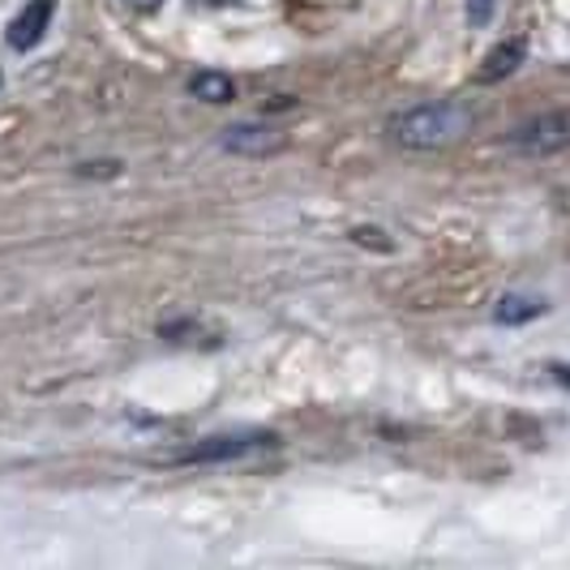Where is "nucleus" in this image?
<instances>
[{
	"instance_id": "1",
	"label": "nucleus",
	"mask_w": 570,
	"mask_h": 570,
	"mask_svg": "<svg viewBox=\"0 0 570 570\" xmlns=\"http://www.w3.org/2000/svg\"><path fill=\"white\" fill-rule=\"evenodd\" d=\"M472 108L463 99H429V104H416L407 112L391 116L386 134L400 150H416V155H429V150H451L455 142H463L472 134Z\"/></svg>"
},
{
	"instance_id": "2",
	"label": "nucleus",
	"mask_w": 570,
	"mask_h": 570,
	"mask_svg": "<svg viewBox=\"0 0 570 570\" xmlns=\"http://www.w3.org/2000/svg\"><path fill=\"white\" fill-rule=\"evenodd\" d=\"M511 146L519 155H532V159H544V155H558L570 146V108H553L544 116H532L528 125H519L511 134Z\"/></svg>"
},
{
	"instance_id": "3",
	"label": "nucleus",
	"mask_w": 570,
	"mask_h": 570,
	"mask_svg": "<svg viewBox=\"0 0 570 570\" xmlns=\"http://www.w3.org/2000/svg\"><path fill=\"white\" fill-rule=\"evenodd\" d=\"M275 446H279L275 433H219L210 442H198L194 451H185L180 463H236V459L266 455Z\"/></svg>"
},
{
	"instance_id": "4",
	"label": "nucleus",
	"mask_w": 570,
	"mask_h": 570,
	"mask_svg": "<svg viewBox=\"0 0 570 570\" xmlns=\"http://www.w3.org/2000/svg\"><path fill=\"white\" fill-rule=\"evenodd\" d=\"M52 18H57V0H30L27 9L9 22V30H4V39H9V48L13 52H30L43 35H48V27H52Z\"/></svg>"
},
{
	"instance_id": "5",
	"label": "nucleus",
	"mask_w": 570,
	"mask_h": 570,
	"mask_svg": "<svg viewBox=\"0 0 570 570\" xmlns=\"http://www.w3.org/2000/svg\"><path fill=\"white\" fill-rule=\"evenodd\" d=\"M287 138L271 125H232L224 134V150H236V155H249V159H262L271 150H284Z\"/></svg>"
},
{
	"instance_id": "6",
	"label": "nucleus",
	"mask_w": 570,
	"mask_h": 570,
	"mask_svg": "<svg viewBox=\"0 0 570 570\" xmlns=\"http://www.w3.org/2000/svg\"><path fill=\"white\" fill-rule=\"evenodd\" d=\"M523 57H528V43H523V39H507V43H498V48H493V52L481 60V69H476V82L493 86V82H502V78H511L514 69L523 65Z\"/></svg>"
},
{
	"instance_id": "7",
	"label": "nucleus",
	"mask_w": 570,
	"mask_h": 570,
	"mask_svg": "<svg viewBox=\"0 0 570 570\" xmlns=\"http://www.w3.org/2000/svg\"><path fill=\"white\" fill-rule=\"evenodd\" d=\"M189 90L206 99V104H232L236 99V82H232L228 73H219V69H202L189 78Z\"/></svg>"
},
{
	"instance_id": "8",
	"label": "nucleus",
	"mask_w": 570,
	"mask_h": 570,
	"mask_svg": "<svg viewBox=\"0 0 570 570\" xmlns=\"http://www.w3.org/2000/svg\"><path fill=\"white\" fill-rule=\"evenodd\" d=\"M541 314H544V301H537V296H519V292L502 296L498 309H493V317H498L502 326H519V322H532V317H541Z\"/></svg>"
},
{
	"instance_id": "9",
	"label": "nucleus",
	"mask_w": 570,
	"mask_h": 570,
	"mask_svg": "<svg viewBox=\"0 0 570 570\" xmlns=\"http://www.w3.org/2000/svg\"><path fill=\"white\" fill-rule=\"evenodd\" d=\"M493 9H498V0H468V27L481 30L493 22Z\"/></svg>"
},
{
	"instance_id": "10",
	"label": "nucleus",
	"mask_w": 570,
	"mask_h": 570,
	"mask_svg": "<svg viewBox=\"0 0 570 570\" xmlns=\"http://www.w3.org/2000/svg\"><path fill=\"white\" fill-rule=\"evenodd\" d=\"M125 4H134V9H142V13H150V9H159L164 0H125Z\"/></svg>"
}]
</instances>
